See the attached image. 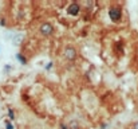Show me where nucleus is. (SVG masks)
<instances>
[{"label":"nucleus","instance_id":"f257e3e1","mask_svg":"<svg viewBox=\"0 0 138 129\" xmlns=\"http://www.w3.org/2000/svg\"><path fill=\"white\" fill-rule=\"evenodd\" d=\"M63 58L68 62H74L78 58V50L72 46V44H67L63 48Z\"/></svg>","mask_w":138,"mask_h":129},{"label":"nucleus","instance_id":"f03ea898","mask_svg":"<svg viewBox=\"0 0 138 129\" xmlns=\"http://www.w3.org/2000/svg\"><path fill=\"white\" fill-rule=\"evenodd\" d=\"M38 31H39V34L42 36H51L54 34V26L50 22H43L38 28Z\"/></svg>","mask_w":138,"mask_h":129},{"label":"nucleus","instance_id":"7ed1b4c3","mask_svg":"<svg viewBox=\"0 0 138 129\" xmlns=\"http://www.w3.org/2000/svg\"><path fill=\"white\" fill-rule=\"evenodd\" d=\"M109 16H110L111 22H119L122 19V10H121V7L113 5L109 10Z\"/></svg>","mask_w":138,"mask_h":129},{"label":"nucleus","instance_id":"20e7f679","mask_svg":"<svg viewBox=\"0 0 138 129\" xmlns=\"http://www.w3.org/2000/svg\"><path fill=\"white\" fill-rule=\"evenodd\" d=\"M67 15H70V16H76V15H79V12L82 11V8H81V4L78 2H72L70 5L67 7Z\"/></svg>","mask_w":138,"mask_h":129},{"label":"nucleus","instance_id":"39448f33","mask_svg":"<svg viewBox=\"0 0 138 129\" xmlns=\"http://www.w3.org/2000/svg\"><path fill=\"white\" fill-rule=\"evenodd\" d=\"M67 128L68 129H81V125L75 118H72V120H70V122L67 124Z\"/></svg>","mask_w":138,"mask_h":129},{"label":"nucleus","instance_id":"423d86ee","mask_svg":"<svg viewBox=\"0 0 138 129\" xmlns=\"http://www.w3.org/2000/svg\"><path fill=\"white\" fill-rule=\"evenodd\" d=\"M23 38H24V36H23V34H15V36H13V44H20Z\"/></svg>","mask_w":138,"mask_h":129},{"label":"nucleus","instance_id":"0eeeda50","mask_svg":"<svg viewBox=\"0 0 138 129\" xmlns=\"http://www.w3.org/2000/svg\"><path fill=\"white\" fill-rule=\"evenodd\" d=\"M16 59H18L21 64H27V59L23 56V54H16Z\"/></svg>","mask_w":138,"mask_h":129},{"label":"nucleus","instance_id":"6e6552de","mask_svg":"<svg viewBox=\"0 0 138 129\" xmlns=\"http://www.w3.org/2000/svg\"><path fill=\"white\" fill-rule=\"evenodd\" d=\"M130 129H138V121L133 122V124H132V126H130Z\"/></svg>","mask_w":138,"mask_h":129},{"label":"nucleus","instance_id":"1a4fd4ad","mask_svg":"<svg viewBox=\"0 0 138 129\" xmlns=\"http://www.w3.org/2000/svg\"><path fill=\"white\" fill-rule=\"evenodd\" d=\"M52 64H54L52 62H48V63H47V66H46V70H50V69H52Z\"/></svg>","mask_w":138,"mask_h":129},{"label":"nucleus","instance_id":"9d476101","mask_svg":"<svg viewBox=\"0 0 138 129\" xmlns=\"http://www.w3.org/2000/svg\"><path fill=\"white\" fill-rule=\"evenodd\" d=\"M5 128H7V129H13L12 124H11V122H8V121H7V125H5Z\"/></svg>","mask_w":138,"mask_h":129},{"label":"nucleus","instance_id":"9b49d317","mask_svg":"<svg viewBox=\"0 0 138 129\" xmlns=\"http://www.w3.org/2000/svg\"><path fill=\"white\" fill-rule=\"evenodd\" d=\"M59 128H60V129H68L66 124H60V126H59Z\"/></svg>","mask_w":138,"mask_h":129},{"label":"nucleus","instance_id":"f8f14e48","mask_svg":"<svg viewBox=\"0 0 138 129\" xmlns=\"http://www.w3.org/2000/svg\"><path fill=\"white\" fill-rule=\"evenodd\" d=\"M8 112H10V117H11V120H13V112H12L11 109H10Z\"/></svg>","mask_w":138,"mask_h":129}]
</instances>
